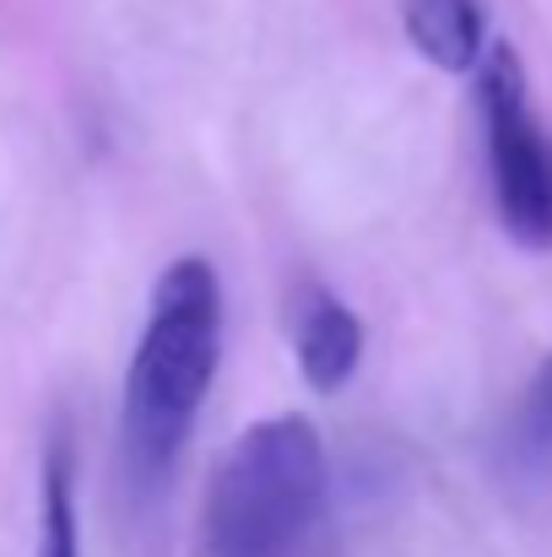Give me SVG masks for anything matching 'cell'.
<instances>
[{
    "instance_id": "277c9868",
    "label": "cell",
    "mask_w": 552,
    "mask_h": 557,
    "mask_svg": "<svg viewBox=\"0 0 552 557\" xmlns=\"http://www.w3.org/2000/svg\"><path fill=\"white\" fill-rule=\"evenodd\" d=\"M293 342H298L304 384L320 389V395L342 389V384L358 373V363H364V325H358V314H353L336 293H326V287H304Z\"/></svg>"
},
{
    "instance_id": "6da1fadb",
    "label": "cell",
    "mask_w": 552,
    "mask_h": 557,
    "mask_svg": "<svg viewBox=\"0 0 552 557\" xmlns=\"http://www.w3.org/2000/svg\"><path fill=\"white\" fill-rule=\"evenodd\" d=\"M222 363V276L211 260H174L147 304V325L120 400V466L136 498H152L180 471L200 400Z\"/></svg>"
},
{
    "instance_id": "8992f818",
    "label": "cell",
    "mask_w": 552,
    "mask_h": 557,
    "mask_svg": "<svg viewBox=\"0 0 552 557\" xmlns=\"http://www.w3.org/2000/svg\"><path fill=\"white\" fill-rule=\"evenodd\" d=\"M38 557H82V525H76V466L71 444L54 433L44 455V487H38Z\"/></svg>"
},
{
    "instance_id": "5b68a950",
    "label": "cell",
    "mask_w": 552,
    "mask_h": 557,
    "mask_svg": "<svg viewBox=\"0 0 552 557\" xmlns=\"http://www.w3.org/2000/svg\"><path fill=\"white\" fill-rule=\"evenodd\" d=\"M401 22H406L412 49L450 76L477 71L488 49V22L477 0H401Z\"/></svg>"
},
{
    "instance_id": "52a82bcc",
    "label": "cell",
    "mask_w": 552,
    "mask_h": 557,
    "mask_svg": "<svg viewBox=\"0 0 552 557\" xmlns=\"http://www.w3.org/2000/svg\"><path fill=\"white\" fill-rule=\"evenodd\" d=\"M510 449L526 466H548L552 460V352L537 363V373L526 379L515 417H510Z\"/></svg>"
},
{
    "instance_id": "3957f363",
    "label": "cell",
    "mask_w": 552,
    "mask_h": 557,
    "mask_svg": "<svg viewBox=\"0 0 552 557\" xmlns=\"http://www.w3.org/2000/svg\"><path fill=\"white\" fill-rule=\"evenodd\" d=\"M477 114L488 136V174L504 233L531 249H552V136L531 109L526 60L515 44H488L477 60Z\"/></svg>"
},
{
    "instance_id": "7a4b0ae2",
    "label": "cell",
    "mask_w": 552,
    "mask_h": 557,
    "mask_svg": "<svg viewBox=\"0 0 552 557\" xmlns=\"http://www.w3.org/2000/svg\"><path fill=\"white\" fill-rule=\"evenodd\" d=\"M331 515V460L309 417L282 411L233 438L222 455L200 547L206 557H309Z\"/></svg>"
}]
</instances>
